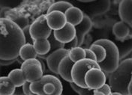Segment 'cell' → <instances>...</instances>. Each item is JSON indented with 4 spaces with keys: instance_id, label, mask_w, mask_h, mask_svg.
<instances>
[{
    "instance_id": "6da1fadb",
    "label": "cell",
    "mask_w": 132,
    "mask_h": 95,
    "mask_svg": "<svg viewBox=\"0 0 132 95\" xmlns=\"http://www.w3.org/2000/svg\"><path fill=\"white\" fill-rule=\"evenodd\" d=\"M25 44L23 30L11 20L0 18V59L16 60Z\"/></svg>"
},
{
    "instance_id": "7a4b0ae2",
    "label": "cell",
    "mask_w": 132,
    "mask_h": 95,
    "mask_svg": "<svg viewBox=\"0 0 132 95\" xmlns=\"http://www.w3.org/2000/svg\"><path fill=\"white\" fill-rule=\"evenodd\" d=\"M132 58L122 61L116 70L108 76V82L112 92H118L122 95L128 94V86L131 79Z\"/></svg>"
},
{
    "instance_id": "3957f363",
    "label": "cell",
    "mask_w": 132,
    "mask_h": 95,
    "mask_svg": "<svg viewBox=\"0 0 132 95\" xmlns=\"http://www.w3.org/2000/svg\"><path fill=\"white\" fill-rule=\"evenodd\" d=\"M95 44H98L106 50L105 59L99 63L100 69L105 74H110L116 70L120 63L119 53L116 44L108 39H99L94 42Z\"/></svg>"
},
{
    "instance_id": "277c9868",
    "label": "cell",
    "mask_w": 132,
    "mask_h": 95,
    "mask_svg": "<svg viewBox=\"0 0 132 95\" xmlns=\"http://www.w3.org/2000/svg\"><path fill=\"white\" fill-rule=\"evenodd\" d=\"M30 90L37 95H62L63 91L60 79L53 75H44L38 81L30 84Z\"/></svg>"
},
{
    "instance_id": "5b68a950",
    "label": "cell",
    "mask_w": 132,
    "mask_h": 95,
    "mask_svg": "<svg viewBox=\"0 0 132 95\" xmlns=\"http://www.w3.org/2000/svg\"><path fill=\"white\" fill-rule=\"evenodd\" d=\"M92 68H100L98 63L86 58L74 63L71 71V78L74 84L79 87L86 88L84 78L86 73Z\"/></svg>"
},
{
    "instance_id": "8992f818",
    "label": "cell",
    "mask_w": 132,
    "mask_h": 95,
    "mask_svg": "<svg viewBox=\"0 0 132 95\" xmlns=\"http://www.w3.org/2000/svg\"><path fill=\"white\" fill-rule=\"evenodd\" d=\"M24 74L26 82H34L41 79L44 76L41 64L38 58H32L24 61L20 67Z\"/></svg>"
},
{
    "instance_id": "52a82bcc",
    "label": "cell",
    "mask_w": 132,
    "mask_h": 95,
    "mask_svg": "<svg viewBox=\"0 0 132 95\" xmlns=\"http://www.w3.org/2000/svg\"><path fill=\"white\" fill-rule=\"evenodd\" d=\"M29 32L33 40L48 39L53 31L50 29L46 20V15L38 17L29 27Z\"/></svg>"
},
{
    "instance_id": "ba28073f",
    "label": "cell",
    "mask_w": 132,
    "mask_h": 95,
    "mask_svg": "<svg viewBox=\"0 0 132 95\" xmlns=\"http://www.w3.org/2000/svg\"><path fill=\"white\" fill-rule=\"evenodd\" d=\"M84 4V11L86 12V15L90 17L92 16L102 15L110 10V1H79ZM82 11V12H83Z\"/></svg>"
},
{
    "instance_id": "9c48e42d",
    "label": "cell",
    "mask_w": 132,
    "mask_h": 95,
    "mask_svg": "<svg viewBox=\"0 0 132 95\" xmlns=\"http://www.w3.org/2000/svg\"><path fill=\"white\" fill-rule=\"evenodd\" d=\"M84 80L87 88L95 91L106 83L107 76L100 68H92L86 73Z\"/></svg>"
},
{
    "instance_id": "30bf717a",
    "label": "cell",
    "mask_w": 132,
    "mask_h": 95,
    "mask_svg": "<svg viewBox=\"0 0 132 95\" xmlns=\"http://www.w3.org/2000/svg\"><path fill=\"white\" fill-rule=\"evenodd\" d=\"M68 53H69V50H67L63 48V49H58L48 55L45 60L50 71L55 74H58L59 64L62 60V58H64L65 56H68Z\"/></svg>"
},
{
    "instance_id": "8fae6325",
    "label": "cell",
    "mask_w": 132,
    "mask_h": 95,
    "mask_svg": "<svg viewBox=\"0 0 132 95\" xmlns=\"http://www.w3.org/2000/svg\"><path fill=\"white\" fill-rule=\"evenodd\" d=\"M46 20L48 26L53 32L62 29L67 24L65 14L59 11H53L47 14Z\"/></svg>"
},
{
    "instance_id": "7c38bea8",
    "label": "cell",
    "mask_w": 132,
    "mask_h": 95,
    "mask_svg": "<svg viewBox=\"0 0 132 95\" xmlns=\"http://www.w3.org/2000/svg\"><path fill=\"white\" fill-rule=\"evenodd\" d=\"M92 28V21L89 16L84 14L82 21L75 26L76 38L77 39V47H81L84 43V40L86 34L90 32Z\"/></svg>"
},
{
    "instance_id": "4fadbf2b",
    "label": "cell",
    "mask_w": 132,
    "mask_h": 95,
    "mask_svg": "<svg viewBox=\"0 0 132 95\" xmlns=\"http://www.w3.org/2000/svg\"><path fill=\"white\" fill-rule=\"evenodd\" d=\"M55 38L61 44H65L76 38V30L75 27L71 24L68 23L60 30L53 32Z\"/></svg>"
},
{
    "instance_id": "5bb4252c",
    "label": "cell",
    "mask_w": 132,
    "mask_h": 95,
    "mask_svg": "<svg viewBox=\"0 0 132 95\" xmlns=\"http://www.w3.org/2000/svg\"><path fill=\"white\" fill-rule=\"evenodd\" d=\"M118 11L121 21L132 28V0L121 1Z\"/></svg>"
},
{
    "instance_id": "9a60e30c",
    "label": "cell",
    "mask_w": 132,
    "mask_h": 95,
    "mask_svg": "<svg viewBox=\"0 0 132 95\" xmlns=\"http://www.w3.org/2000/svg\"><path fill=\"white\" fill-rule=\"evenodd\" d=\"M74 64V62L70 59L68 56H67L62 58L58 67V75L69 83L73 82L71 78V71Z\"/></svg>"
},
{
    "instance_id": "2e32d148",
    "label": "cell",
    "mask_w": 132,
    "mask_h": 95,
    "mask_svg": "<svg viewBox=\"0 0 132 95\" xmlns=\"http://www.w3.org/2000/svg\"><path fill=\"white\" fill-rule=\"evenodd\" d=\"M65 15L67 23L71 24L75 27L82 21L84 17V13L78 7L73 6L66 11Z\"/></svg>"
},
{
    "instance_id": "e0dca14e",
    "label": "cell",
    "mask_w": 132,
    "mask_h": 95,
    "mask_svg": "<svg viewBox=\"0 0 132 95\" xmlns=\"http://www.w3.org/2000/svg\"><path fill=\"white\" fill-rule=\"evenodd\" d=\"M113 34L118 41H124L129 34V26L122 21L117 22L113 26Z\"/></svg>"
},
{
    "instance_id": "ac0fdd59",
    "label": "cell",
    "mask_w": 132,
    "mask_h": 95,
    "mask_svg": "<svg viewBox=\"0 0 132 95\" xmlns=\"http://www.w3.org/2000/svg\"><path fill=\"white\" fill-rule=\"evenodd\" d=\"M118 48L119 53L120 62L125 59V58L129 54L132 53V39H128L124 41H119L115 43Z\"/></svg>"
},
{
    "instance_id": "d6986e66",
    "label": "cell",
    "mask_w": 132,
    "mask_h": 95,
    "mask_svg": "<svg viewBox=\"0 0 132 95\" xmlns=\"http://www.w3.org/2000/svg\"><path fill=\"white\" fill-rule=\"evenodd\" d=\"M16 87L8 76L0 77V95H14Z\"/></svg>"
},
{
    "instance_id": "ffe728a7",
    "label": "cell",
    "mask_w": 132,
    "mask_h": 95,
    "mask_svg": "<svg viewBox=\"0 0 132 95\" xmlns=\"http://www.w3.org/2000/svg\"><path fill=\"white\" fill-rule=\"evenodd\" d=\"M33 47L38 56H47L50 51V44L47 39H40L35 40Z\"/></svg>"
},
{
    "instance_id": "44dd1931",
    "label": "cell",
    "mask_w": 132,
    "mask_h": 95,
    "mask_svg": "<svg viewBox=\"0 0 132 95\" xmlns=\"http://www.w3.org/2000/svg\"><path fill=\"white\" fill-rule=\"evenodd\" d=\"M8 77L12 82V83L14 85V86L16 88L22 87L26 82L24 74L21 71V69L12 70L9 73Z\"/></svg>"
},
{
    "instance_id": "7402d4cb",
    "label": "cell",
    "mask_w": 132,
    "mask_h": 95,
    "mask_svg": "<svg viewBox=\"0 0 132 95\" xmlns=\"http://www.w3.org/2000/svg\"><path fill=\"white\" fill-rule=\"evenodd\" d=\"M19 56L24 62V61L32 59V58H37L38 55L35 50V48L32 44H25L24 45L20 48Z\"/></svg>"
},
{
    "instance_id": "603a6c76",
    "label": "cell",
    "mask_w": 132,
    "mask_h": 95,
    "mask_svg": "<svg viewBox=\"0 0 132 95\" xmlns=\"http://www.w3.org/2000/svg\"><path fill=\"white\" fill-rule=\"evenodd\" d=\"M73 6L74 5L71 2H68L66 1L56 2L53 3V5H51V6L48 8L47 14H50V13L53 12V11H59V12H62L63 14H65L66 11Z\"/></svg>"
},
{
    "instance_id": "cb8c5ba5",
    "label": "cell",
    "mask_w": 132,
    "mask_h": 95,
    "mask_svg": "<svg viewBox=\"0 0 132 95\" xmlns=\"http://www.w3.org/2000/svg\"><path fill=\"white\" fill-rule=\"evenodd\" d=\"M68 57L70 59L74 62L76 63L79 61H81L86 58V53L84 48L81 47H77L69 51Z\"/></svg>"
},
{
    "instance_id": "d4e9b609",
    "label": "cell",
    "mask_w": 132,
    "mask_h": 95,
    "mask_svg": "<svg viewBox=\"0 0 132 95\" xmlns=\"http://www.w3.org/2000/svg\"><path fill=\"white\" fill-rule=\"evenodd\" d=\"M47 40H49L50 44V51L49 53H48L47 56H38V57L41 58H42V59H46V58H47V56L50 55V53H53V52L56 51V50H58V49H63V48H64V46H65V44H61L60 42H59L55 38L53 33H52V34H50V36L48 38V39Z\"/></svg>"
},
{
    "instance_id": "484cf974",
    "label": "cell",
    "mask_w": 132,
    "mask_h": 95,
    "mask_svg": "<svg viewBox=\"0 0 132 95\" xmlns=\"http://www.w3.org/2000/svg\"><path fill=\"white\" fill-rule=\"evenodd\" d=\"M91 50L95 53V55L97 58V62L98 63H101L102 62L104 59H105V57H106V50L105 49L100 46L98 44H92L90 46Z\"/></svg>"
},
{
    "instance_id": "4316f807",
    "label": "cell",
    "mask_w": 132,
    "mask_h": 95,
    "mask_svg": "<svg viewBox=\"0 0 132 95\" xmlns=\"http://www.w3.org/2000/svg\"><path fill=\"white\" fill-rule=\"evenodd\" d=\"M23 1L20 0H0V8L11 9L15 8L21 5Z\"/></svg>"
},
{
    "instance_id": "83f0119b",
    "label": "cell",
    "mask_w": 132,
    "mask_h": 95,
    "mask_svg": "<svg viewBox=\"0 0 132 95\" xmlns=\"http://www.w3.org/2000/svg\"><path fill=\"white\" fill-rule=\"evenodd\" d=\"M13 22H14L15 23L22 29L23 30L26 27L29 26V21L28 17L26 16H17L16 18H14L11 20Z\"/></svg>"
},
{
    "instance_id": "f1b7e54d",
    "label": "cell",
    "mask_w": 132,
    "mask_h": 95,
    "mask_svg": "<svg viewBox=\"0 0 132 95\" xmlns=\"http://www.w3.org/2000/svg\"><path fill=\"white\" fill-rule=\"evenodd\" d=\"M70 85L72 89L79 95H94V90L89 89L88 88H85L79 87L77 85H75L74 82L70 83Z\"/></svg>"
},
{
    "instance_id": "f546056e",
    "label": "cell",
    "mask_w": 132,
    "mask_h": 95,
    "mask_svg": "<svg viewBox=\"0 0 132 95\" xmlns=\"http://www.w3.org/2000/svg\"><path fill=\"white\" fill-rule=\"evenodd\" d=\"M29 27H30V25L28 26V27H26V29H24L23 30V34H24L25 39H26V44H32L33 45L34 40H33V39L32 38V36H31V34H30Z\"/></svg>"
},
{
    "instance_id": "4dcf8cb0",
    "label": "cell",
    "mask_w": 132,
    "mask_h": 95,
    "mask_svg": "<svg viewBox=\"0 0 132 95\" xmlns=\"http://www.w3.org/2000/svg\"><path fill=\"white\" fill-rule=\"evenodd\" d=\"M85 49V53H86V59H89V60H92V61L97 62V58L95 55V53L90 49Z\"/></svg>"
},
{
    "instance_id": "1f68e13d",
    "label": "cell",
    "mask_w": 132,
    "mask_h": 95,
    "mask_svg": "<svg viewBox=\"0 0 132 95\" xmlns=\"http://www.w3.org/2000/svg\"><path fill=\"white\" fill-rule=\"evenodd\" d=\"M30 84H31L30 82H26L24 85L22 86L24 95H37L35 94H34V93H32V91L30 90Z\"/></svg>"
},
{
    "instance_id": "d6a6232c",
    "label": "cell",
    "mask_w": 132,
    "mask_h": 95,
    "mask_svg": "<svg viewBox=\"0 0 132 95\" xmlns=\"http://www.w3.org/2000/svg\"><path fill=\"white\" fill-rule=\"evenodd\" d=\"M77 47V38H75L72 41L68 43V44H65V46H64V49H65L67 50H71L74 48Z\"/></svg>"
},
{
    "instance_id": "836d02e7",
    "label": "cell",
    "mask_w": 132,
    "mask_h": 95,
    "mask_svg": "<svg viewBox=\"0 0 132 95\" xmlns=\"http://www.w3.org/2000/svg\"><path fill=\"white\" fill-rule=\"evenodd\" d=\"M99 91L102 92L103 94H104L105 95H110V94H112V91H111V88L110 87V85L105 83L103 86L101 88H100L99 89H98Z\"/></svg>"
},
{
    "instance_id": "e575fe53",
    "label": "cell",
    "mask_w": 132,
    "mask_h": 95,
    "mask_svg": "<svg viewBox=\"0 0 132 95\" xmlns=\"http://www.w3.org/2000/svg\"><path fill=\"white\" fill-rule=\"evenodd\" d=\"M16 60H11V61H7V60H2L0 59V66H8L15 62Z\"/></svg>"
},
{
    "instance_id": "d590c367",
    "label": "cell",
    "mask_w": 132,
    "mask_h": 95,
    "mask_svg": "<svg viewBox=\"0 0 132 95\" xmlns=\"http://www.w3.org/2000/svg\"><path fill=\"white\" fill-rule=\"evenodd\" d=\"M14 95H24L22 87L16 88L15 91H14Z\"/></svg>"
},
{
    "instance_id": "8d00e7d4",
    "label": "cell",
    "mask_w": 132,
    "mask_h": 95,
    "mask_svg": "<svg viewBox=\"0 0 132 95\" xmlns=\"http://www.w3.org/2000/svg\"><path fill=\"white\" fill-rule=\"evenodd\" d=\"M37 58L40 61V62L41 64V67H42V71L44 73L45 72V70H46V67H45V64H44V61H43V59L41 58H39V57H37Z\"/></svg>"
},
{
    "instance_id": "74e56055",
    "label": "cell",
    "mask_w": 132,
    "mask_h": 95,
    "mask_svg": "<svg viewBox=\"0 0 132 95\" xmlns=\"http://www.w3.org/2000/svg\"><path fill=\"white\" fill-rule=\"evenodd\" d=\"M128 94L132 95V75L131 79V82H130V84H129V86H128Z\"/></svg>"
},
{
    "instance_id": "f35d334b",
    "label": "cell",
    "mask_w": 132,
    "mask_h": 95,
    "mask_svg": "<svg viewBox=\"0 0 132 95\" xmlns=\"http://www.w3.org/2000/svg\"><path fill=\"white\" fill-rule=\"evenodd\" d=\"M128 39H132V28H131V27H129V34H128V38L126 40Z\"/></svg>"
},
{
    "instance_id": "ab89813d",
    "label": "cell",
    "mask_w": 132,
    "mask_h": 95,
    "mask_svg": "<svg viewBox=\"0 0 132 95\" xmlns=\"http://www.w3.org/2000/svg\"><path fill=\"white\" fill-rule=\"evenodd\" d=\"M94 95H105L104 94H103L102 92L99 91L98 90H95L94 91Z\"/></svg>"
},
{
    "instance_id": "60d3db41",
    "label": "cell",
    "mask_w": 132,
    "mask_h": 95,
    "mask_svg": "<svg viewBox=\"0 0 132 95\" xmlns=\"http://www.w3.org/2000/svg\"><path fill=\"white\" fill-rule=\"evenodd\" d=\"M112 95H122L118 92H112Z\"/></svg>"
},
{
    "instance_id": "b9f144b4",
    "label": "cell",
    "mask_w": 132,
    "mask_h": 95,
    "mask_svg": "<svg viewBox=\"0 0 132 95\" xmlns=\"http://www.w3.org/2000/svg\"><path fill=\"white\" fill-rule=\"evenodd\" d=\"M110 95H112V94H110Z\"/></svg>"
},
{
    "instance_id": "7bdbcfd3",
    "label": "cell",
    "mask_w": 132,
    "mask_h": 95,
    "mask_svg": "<svg viewBox=\"0 0 132 95\" xmlns=\"http://www.w3.org/2000/svg\"><path fill=\"white\" fill-rule=\"evenodd\" d=\"M62 95H63V94H62Z\"/></svg>"
}]
</instances>
